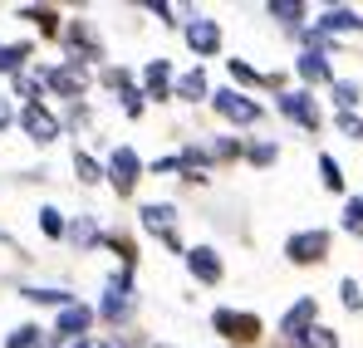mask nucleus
I'll return each mask as SVG.
<instances>
[{
    "label": "nucleus",
    "instance_id": "f257e3e1",
    "mask_svg": "<svg viewBox=\"0 0 363 348\" xmlns=\"http://www.w3.org/2000/svg\"><path fill=\"white\" fill-rule=\"evenodd\" d=\"M211 324H216V334H226L231 344H255V339H260V319H255V314H241V309H216Z\"/></svg>",
    "mask_w": 363,
    "mask_h": 348
},
{
    "label": "nucleus",
    "instance_id": "f03ea898",
    "mask_svg": "<svg viewBox=\"0 0 363 348\" xmlns=\"http://www.w3.org/2000/svg\"><path fill=\"white\" fill-rule=\"evenodd\" d=\"M285 255H290L295 265H319V260L329 255V231H295L285 240Z\"/></svg>",
    "mask_w": 363,
    "mask_h": 348
},
{
    "label": "nucleus",
    "instance_id": "7ed1b4c3",
    "mask_svg": "<svg viewBox=\"0 0 363 348\" xmlns=\"http://www.w3.org/2000/svg\"><path fill=\"white\" fill-rule=\"evenodd\" d=\"M99 314H104L108 324H118V319H128V314H133V280H128V270H118V275L108 280V294H104Z\"/></svg>",
    "mask_w": 363,
    "mask_h": 348
},
{
    "label": "nucleus",
    "instance_id": "20e7f679",
    "mask_svg": "<svg viewBox=\"0 0 363 348\" xmlns=\"http://www.w3.org/2000/svg\"><path fill=\"white\" fill-rule=\"evenodd\" d=\"M186 45H191V55L211 59L216 50H221V25L206 20V15H191V20H186Z\"/></svg>",
    "mask_w": 363,
    "mask_h": 348
},
{
    "label": "nucleus",
    "instance_id": "39448f33",
    "mask_svg": "<svg viewBox=\"0 0 363 348\" xmlns=\"http://www.w3.org/2000/svg\"><path fill=\"white\" fill-rule=\"evenodd\" d=\"M211 103H216V113L231 118V123H260V103H255V99H245V94H236V89L211 94Z\"/></svg>",
    "mask_w": 363,
    "mask_h": 348
},
{
    "label": "nucleus",
    "instance_id": "423d86ee",
    "mask_svg": "<svg viewBox=\"0 0 363 348\" xmlns=\"http://www.w3.org/2000/svg\"><path fill=\"white\" fill-rule=\"evenodd\" d=\"M172 221H177V206H172V201H147V206H143V226H147L152 235H162L172 250H182V240H177V231H172Z\"/></svg>",
    "mask_w": 363,
    "mask_h": 348
},
{
    "label": "nucleus",
    "instance_id": "0eeeda50",
    "mask_svg": "<svg viewBox=\"0 0 363 348\" xmlns=\"http://www.w3.org/2000/svg\"><path fill=\"white\" fill-rule=\"evenodd\" d=\"M138 176H143V162H138V152H133V147H118V152L108 157V181L118 186V196H128V191L138 186Z\"/></svg>",
    "mask_w": 363,
    "mask_h": 348
},
{
    "label": "nucleus",
    "instance_id": "6e6552de",
    "mask_svg": "<svg viewBox=\"0 0 363 348\" xmlns=\"http://www.w3.org/2000/svg\"><path fill=\"white\" fill-rule=\"evenodd\" d=\"M314 314H319V304H314V299L304 294V299L295 304V309H285V319H280V334H285L290 344H300L304 334L314 329Z\"/></svg>",
    "mask_w": 363,
    "mask_h": 348
},
{
    "label": "nucleus",
    "instance_id": "1a4fd4ad",
    "mask_svg": "<svg viewBox=\"0 0 363 348\" xmlns=\"http://www.w3.org/2000/svg\"><path fill=\"white\" fill-rule=\"evenodd\" d=\"M186 270H191L201 285H216V280L226 275V265H221V255H216L211 245H196V250H186Z\"/></svg>",
    "mask_w": 363,
    "mask_h": 348
},
{
    "label": "nucleus",
    "instance_id": "9d476101",
    "mask_svg": "<svg viewBox=\"0 0 363 348\" xmlns=\"http://www.w3.org/2000/svg\"><path fill=\"white\" fill-rule=\"evenodd\" d=\"M89 324H94V309H84V304H69V309H60V324H55V334H60L64 344H79V339L89 334Z\"/></svg>",
    "mask_w": 363,
    "mask_h": 348
},
{
    "label": "nucleus",
    "instance_id": "9b49d317",
    "mask_svg": "<svg viewBox=\"0 0 363 348\" xmlns=\"http://www.w3.org/2000/svg\"><path fill=\"white\" fill-rule=\"evenodd\" d=\"M280 113L295 118L304 133H314V128H319V108H314V99H309L304 89H300V94H280Z\"/></svg>",
    "mask_w": 363,
    "mask_h": 348
},
{
    "label": "nucleus",
    "instance_id": "f8f14e48",
    "mask_svg": "<svg viewBox=\"0 0 363 348\" xmlns=\"http://www.w3.org/2000/svg\"><path fill=\"white\" fill-rule=\"evenodd\" d=\"M20 123H25V133H30L35 142H50V137H60V118L50 113V108H40V103H30V108L20 113Z\"/></svg>",
    "mask_w": 363,
    "mask_h": 348
},
{
    "label": "nucleus",
    "instance_id": "ddd939ff",
    "mask_svg": "<svg viewBox=\"0 0 363 348\" xmlns=\"http://www.w3.org/2000/svg\"><path fill=\"white\" fill-rule=\"evenodd\" d=\"M295 69H300V79H309V84H334V69H329V55L324 50H304L295 59Z\"/></svg>",
    "mask_w": 363,
    "mask_h": 348
},
{
    "label": "nucleus",
    "instance_id": "4468645a",
    "mask_svg": "<svg viewBox=\"0 0 363 348\" xmlns=\"http://www.w3.org/2000/svg\"><path fill=\"white\" fill-rule=\"evenodd\" d=\"M143 84H147V99H167V94H177V89H172V64H167V59H152V64L143 69Z\"/></svg>",
    "mask_w": 363,
    "mask_h": 348
},
{
    "label": "nucleus",
    "instance_id": "2eb2a0df",
    "mask_svg": "<svg viewBox=\"0 0 363 348\" xmlns=\"http://www.w3.org/2000/svg\"><path fill=\"white\" fill-rule=\"evenodd\" d=\"M319 30H324V35L363 30V15H359V10H349V5H329V10H324V20H319Z\"/></svg>",
    "mask_w": 363,
    "mask_h": 348
},
{
    "label": "nucleus",
    "instance_id": "dca6fc26",
    "mask_svg": "<svg viewBox=\"0 0 363 348\" xmlns=\"http://www.w3.org/2000/svg\"><path fill=\"white\" fill-rule=\"evenodd\" d=\"M84 69H79V59L74 64H64V69H50V89H60V94H69V99H79L84 94Z\"/></svg>",
    "mask_w": 363,
    "mask_h": 348
},
{
    "label": "nucleus",
    "instance_id": "f3484780",
    "mask_svg": "<svg viewBox=\"0 0 363 348\" xmlns=\"http://www.w3.org/2000/svg\"><path fill=\"white\" fill-rule=\"evenodd\" d=\"M363 99V89L354 84V79H334V103H339V113H354Z\"/></svg>",
    "mask_w": 363,
    "mask_h": 348
},
{
    "label": "nucleus",
    "instance_id": "a211bd4d",
    "mask_svg": "<svg viewBox=\"0 0 363 348\" xmlns=\"http://www.w3.org/2000/svg\"><path fill=\"white\" fill-rule=\"evenodd\" d=\"M177 99H186V103L206 99V74H201V69H191V74H182V79H177Z\"/></svg>",
    "mask_w": 363,
    "mask_h": 348
},
{
    "label": "nucleus",
    "instance_id": "6ab92c4d",
    "mask_svg": "<svg viewBox=\"0 0 363 348\" xmlns=\"http://www.w3.org/2000/svg\"><path fill=\"white\" fill-rule=\"evenodd\" d=\"M344 231L363 240V196H349V206H344Z\"/></svg>",
    "mask_w": 363,
    "mask_h": 348
},
{
    "label": "nucleus",
    "instance_id": "aec40b11",
    "mask_svg": "<svg viewBox=\"0 0 363 348\" xmlns=\"http://www.w3.org/2000/svg\"><path fill=\"white\" fill-rule=\"evenodd\" d=\"M231 79H241V84H275V74H260L245 59H231Z\"/></svg>",
    "mask_w": 363,
    "mask_h": 348
},
{
    "label": "nucleus",
    "instance_id": "412c9836",
    "mask_svg": "<svg viewBox=\"0 0 363 348\" xmlns=\"http://www.w3.org/2000/svg\"><path fill=\"white\" fill-rule=\"evenodd\" d=\"M319 176H324V186H329V191H344V167H339L329 152L319 157Z\"/></svg>",
    "mask_w": 363,
    "mask_h": 348
},
{
    "label": "nucleus",
    "instance_id": "4be33fe9",
    "mask_svg": "<svg viewBox=\"0 0 363 348\" xmlns=\"http://www.w3.org/2000/svg\"><path fill=\"white\" fill-rule=\"evenodd\" d=\"M69 240H74V245H94V240H99V226H94L89 216H79V221L69 226Z\"/></svg>",
    "mask_w": 363,
    "mask_h": 348
},
{
    "label": "nucleus",
    "instance_id": "5701e85b",
    "mask_svg": "<svg viewBox=\"0 0 363 348\" xmlns=\"http://www.w3.org/2000/svg\"><path fill=\"white\" fill-rule=\"evenodd\" d=\"M245 157H250L255 167H270V162L280 157V147H275V142H250V147H245Z\"/></svg>",
    "mask_w": 363,
    "mask_h": 348
},
{
    "label": "nucleus",
    "instance_id": "b1692460",
    "mask_svg": "<svg viewBox=\"0 0 363 348\" xmlns=\"http://www.w3.org/2000/svg\"><path fill=\"white\" fill-rule=\"evenodd\" d=\"M334 128H339L349 142H363V118L359 113H339V118H334Z\"/></svg>",
    "mask_w": 363,
    "mask_h": 348
},
{
    "label": "nucleus",
    "instance_id": "393cba45",
    "mask_svg": "<svg viewBox=\"0 0 363 348\" xmlns=\"http://www.w3.org/2000/svg\"><path fill=\"white\" fill-rule=\"evenodd\" d=\"M25 55H30V45H5V50H0V69L15 74V69L25 64Z\"/></svg>",
    "mask_w": 363,
    "mask_h": 348
},
{
    "label": "nucleus",
    "instance_id": "a878e982",
    "mask_svg": "<svg viewBox=\"0 0 363 348\" xmlns=\"http://www.w3.org/2000/svg\"><path fill=\"white\" fill-rule=\"evenodd\" d=\"M300 348H339V339H334L329 329H319V324H314V329L300 339Z\"/></svg>",
    "mask_w": 363,
    "mask_h": 348
},
{
    "label": "nucleus",
    "instance_id": "bb28decb",
    "mask_svg": "<svg viewBox=\"0 0 363 348\" xmlns=\"http://www.w3.org/2000/svg\"><path fill=\"white\" fill-rule=\"evenodd\" d=\"M270 15H275V20H285V25H300V20H304V5H290V0H275V5H270Z\"/></svg>",
    "mask_w": 363,
    "mask_h": 348
},
{
    "label": "nucleus",
    "instance_id": "cd10ccee",
    "mask_svg": "<svg viewBox=\"0 0 363 348\" xmlns=\"http://www.w3.org/2000/svg\"><path fill=\"white\" fill-rule=\"evenodd\" d=\"M5 348H40V329H35V324H25V329H15V334H10V344Z\"/></svg>",
    "mask_w": 363,
    "mask_h": 348
},
{
    "label": "nucleus",
    "instance_id": "c85d7f7f",
    "mask_svg": "<svg viewBox=\"0 0 363 348\" xmlns=\"http://www.w3.org/2000/svg\"><path fill=\"white\" fill-rule=\"evenodd\" d=\"M74 172H79V181H99V162H94V157H89V152H79V157H74Z\"/></svg>",
    "mask_w": 363,
    "mask_h": 348
},
{
    "label": "nucleus",
    "instance_id": "c756f323",
    "mask_svg": "<svg viewBox=\"0 0 363 348\" xmlns=\"http://www.w3.org/2000/svg\"><path fill=\"white\" fill-rule=\"evenodd\" d=\"M339 294H344V309H363V285H359V280H344Z\"/></svg>",
    "mask_w": 363,
    "mask_h": 348
},
{
    "label": "nucleus",
    "instance_id": "7c9ffc66",
    "mask_svg": "<svg viewBox=\"0 0 363 348\" xmlns=\"http://www.w3.org/2000/svg\"><path fill=\"white\" fill-rule=\"evenodd\" d=\"M40 226H45L50 235H64V221H60V211H55V206H45V211H40Z\"/></svg>",
    "mask_w": 363,
    "mask_h": 348
},
{
    "label": "nucleus",
    "instance_id": "2f4dec72",
    "mask_svg": "<svg viewBox=\"0 0 363 348\" xmlns=\"http://www.w3.org/2000/svg\"><path fill=\"white\" fill-rule=\"evenodd\" d=\"M25 15H30V20H40V30H55V20H60L50 5H45V10H25Z\"/></svg>",
    "mask_w": 363,
    "mask_h": 348
},
{
    "label": "nucleus",
    "instance_id": "473e14b6",
    "mask_svg": "<svg viewBox=\"0 0 363 348\" xmlns=\"http://www.w3.org/2000/svg\"><path fill=\"white\" fill-rule=\"evenodd\" d=\"M236 152H241V147H236L231 137H221V142H211V157H221V162H226V157H236Z\"/></svg>",
    "mask_w": 363,
    "mask_h": 348
},
{
    "label": "nucleus",
    "instance_id": "72a5a7b5",
    "mask_svg": "<svg viewBox=\"0 0 363 348\" xmlns=\"http://www.w3.org/2000/svg\"><path fill=\"white\" fill-rule=\"evenodd\" d=\"M10 118H15V113H10V103H5V99H0V128H5V123H10Z\"/></svg>",
    "mask_w": 363,
    "mask_h": 348
},
{
    "label": "nucleus",
    "instance_id": "f704fd0d",
    "mask_svg": "<svg viewBox=\"0 0 363 348\" xmlns=\"http://www.w3.org/2000/svg\"><path fill=\"white\" fill-rule=\"evenodd\" d=\"M152 348H167V344H152Z\"/></svg>",
    "mask_w": 363,
    "mask_h": 348
}]
</instances>
